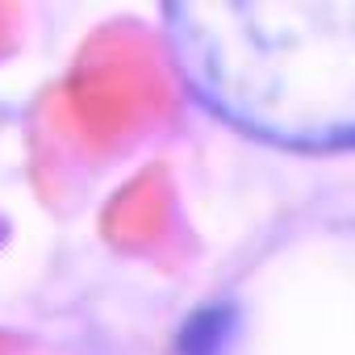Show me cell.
Here are the masks:
<instances>
[{
	"label": "cell",
	"instance_id": "1",
	"mask_svg": "<svg viewBox=\"0 0 355 355\" xmlns=\"http://www.w3.org/2000/svg\"><path fill=\"white\" fill-rule=\"evenodd\" d=\"M171 51L193 92L284 146L355 142V0L175 5Z\"/></svg>",
	"mask_w": 355,
	"mask_h": 355
}]
</instances>
